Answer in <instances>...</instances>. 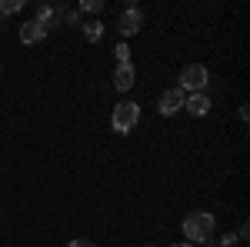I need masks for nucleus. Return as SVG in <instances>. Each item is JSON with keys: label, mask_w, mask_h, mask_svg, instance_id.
Wrapping results in <instances>:
<instances>
[{"label": "nucleus", "mask_w": 250, "mask_h": 247, "mask_svg": "<svg viewBox=\"0 0 250 247\" xmlns=\"http://www.w3.org/2000/svg\"><path fill=\"white\" fill-rule=\"evenodd\" d=\"M207 84H210V70H207L204 64H187V67L180 70V80H177V87H180L184 94H204Z\"/></svg>", "instance_id": "f03ea898"}, {"label": "nucleus", "mask_w": 250, "mask_h": 247, "mask_svg": "<svg viewBox=\"0 0 250 247\" xmlns=\"http://www.w3.org/2000/svg\"><path fill=\"white\" fill-rule=\"evenodd\" d=\"M184 100H187V94H184L180 87H170V90H164V94H160L157 111H160V117H173L177 111H184Z\"/></svg>", "instance_id": "39448f33"}, {"label": "nucleus", "mask_w": 250, "mask_h": 247, "mask_svg": "<svg viewBox=\"0 0 250 247\" xmlns=\"http://www.w3.org/2000/svg\"><path fill=\"white\" fill-rule=\"evenodd\" d=\"M173 247H193V244H187V241H177V244H173Z\"/></svg>", "instance_id": "f3484780"}, {"label": "nucleus", "mask_w": 250, "mask_h": 247, "mask_svg": "<svg viewBox=\"0 0 250 247\" xmlns=\"http://www.w3.org/2000/svg\"><path fill=\"white\" fill-rule=\"evenodd\" d=\"M233 244H237V234H233V230H227V234L217 237V247H233Z\"/></svg>", "instance_id": "ddd939ff"}, {"label": "nucleus", "mask_w": 250, "mask_h": 247, "mask_svg": "<svg viewBox=\"0 0 250 247\" xmlns=\"http://www.w3.org/2000/svg\"><path fill=\"white\" fill-rule=\"evenodd\" d=\"M184 111H187L190 117H207V114H210V97H207V94H187Z\"/></svg>", "instance_id": "0eeeda50"}, {"label": "nucleus", "mask_w": 250, "mask_h": 247, "mask_svg": "<svg viewBox=\"0 0 250 247\" xmlns=\"http://www.w3.org/2000/svg\"><path fill=\"white\" fill-rule=\"evenodd\" d=\"M104 7H107V0H80V14H97V20L104 14Z\"/></svg>", "instance_id": "9d476101"}, {"label": "nucleus", "mask_w": 250, "mask_h": 247, "mask_svg": "<svg viewBox=\"0 0 250 247\" xmlns=\"http://www.w3.org/2000/svg\"><path fill=\"white\" fill-rule=\"evenodd\" d=\"M140 124V104L137 100H120L114 107V114H110V127L117 134H130Z\"/></svg>", "instance_id": "7ed1b4c3"}, {"label": "nucleus", "mask_w": 250, "mask_h": 247, "mask_svg": "<svg viewBox=\"0 0 250 247\" xmlns=\"http://www.w3.org/2000/svg\"><path fill=\"white\" fill-rule=\"evenodd\" d=\"M140 27H144V10L137 7V3H127V10L120 14V20H117V30H120V37H134V34H140Z\"/></svg>", "instance_id": "20e7f679"}, {"label": "nucleus", "mask_w": 250, "mask_h": 247, "mask_svg": "<svg viewBox=\"0 0 250 247\" xmlns=\"http://www.w3.org/2000/svg\"><path fill=\"white\" fill-rule=\"evenodd\" d=\"M247 237H250V227H247V224H240V230H237V241H247Z\"/></svg>", "instance_id": "dca6fc26"}, {"label": "nucleus", "mask_w": 250, "mask_h": 247, "mask_svg": "<svg viewBox=\"0 0 250 247\" xmlns=\"http://www.w3.org/2000/svg\"><path fill=\"white\" fill-rule=\"evenodd\" d=\"M184 241L193 247L207 244V241H213V230H217V217H213L210 210H190L187 217H184Z\"/></svg>", "instance_id": "f257e3e1"}, {"label": "nucleus", "mask_w": 250, "mask_h": 247, "mask_svg": "<svg viewBox=\"0 0 250 247\" xmlns=\"http://www.w3.org/2000/svg\"><path fill=\"white\" fill-rule=\"evenodd\" d=\"M70 247H97L94 241H87V237H77V241H70Z\"/></svg>", "instance_id": "4468645a"}, {"label": "nucleus", "mask_w": 250, "mask_h": 247, "mask_svg": "<svg viewBox=\"0 0 250 247\" xmlns=\"http://www.w3.org/2000/svg\"><path fill=\"white\" fill-rule=\"evenodd\" d=\"M43 37H47V30L40 27L37 20H23L20 23V44H40Z\"/></svg>", "instance_id": "6e6552de"}, {"label": "nucleus", "mask_w": 250, "mask_h": 247, "mask_svg": "<svg viewBox=\"0 0 250 247\" xmlns=\"http://www.w3.org/2000/svg\"><path fill=\"white\" fill-rule=\"evenodd\" d=\"M134 84H137V67H134V64H117V70H114V87L120 90V94H127Z\"/></svg>", "instance_id": "423d86ee"}, {"label": "nucleus", "mask_w": 250, "mask_h": 247, "mask_svg": "<svg viewBox=\"0 0 250 247\" xmlns=\"http://www.w3.org/2000/svg\"><path fill=\"white\" fill-rule=\"evenodd\" d=\"M17 10H23V0H0V17H10Z\"/></svg>", "instance_id": "9b49d317"}, {"label": "nucleus", "mask_w": 250, "mask_h": 247, "mask_svg": "<svg viewBox=\"0 0 250 247\" xmlns=\"http://www.w3.org/2000/svg\"><path fill=\"white\" fill-rule=\"evenodd\" d=\"M0 20H3V17H0Z\"/></svg>", "instance_id": "a211bd4d"}, {"label": "nucleus", "mask_w": 250, "mask_h": 247, "mask_svg": "<svg viewBox=\"0 0 250 247\" xmlns=\"http://www.w3.org/2000/svg\"><path fill=\"white\" fill-rule=\"evenodd\" d=\"M63 23H80V10H67V20Z\"/></svg>", "instance_id": "2eb2a0df"}, {"label": "nucleus", "mask_w": 250, "mask_h": 247, "mask_svg": "<svg viewBox=\"0 0 250 247\" xmlns=\"http://www.w3.org/2000/svg\"><path fill=\"white\" fill-rule=\"evenodd\" d=\"M114 54H117V64H130V47H127L124 40L114 47Z\"/></svg>", "instance_id": "f8f14e48"}, {"label": "nucleus", "mask_w": 250, "mask_h": 247, "mask_svg": "<svg viewBox=\"0 0 250 247\" xmlns=\"http://www.w3.org/2000/svg\"><path fill=\"white\" fill-rule=\"evenodd\" d=\"M83 27V40L87 44H100V37H104V23L100 20H87V23H80Z\"/></svg>", "instance_id": "1a4fd4ad"}]
</instances>
